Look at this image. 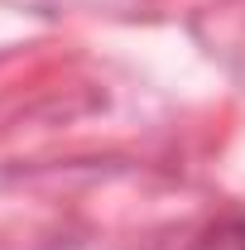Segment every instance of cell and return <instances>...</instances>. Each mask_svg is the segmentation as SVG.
Returning a JSON list of instances; mask_svg holds the SVG:
<instances>
[{"label": "cell", "mask_w": 245, "mask_h": 250, "mask_svg": "<svg viewBox=\"0 0 245 250\" xmlns=\"http://www.w3.org/2000/svg\"><path fill=\"white\" fill-rule=\"evenodd\" d=\"M187 250H245V212L212 221L207 231H197V241Z\"/></svg>", "instance_id": "cell-1"}]
</instances>
